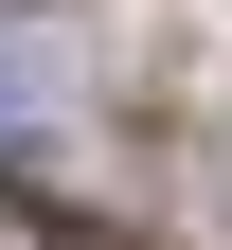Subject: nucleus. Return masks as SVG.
Here are the masks:
<instances>
[{"instance_id":"f257e3e1","label":"nucleus","mask_w":232,"mask_h":250,"mask_svg":"<svg viewBox=\"0 0 232 250\" xmlns=\"http://www.w3.org/2000/svg\"><path fill=\"white\" fill-rule=\"evenodd\" d=\"M18 125H36V54H0V143H18Z\"/></svg>"},{"instance_id":"f03ea898","label":"nucleus","mask_w":232,"mask_h":250,"mask_svg":"<svg viewBox=\"0 0 232 250\" xmlns=\"http://www.w3.org/2000/svg\"><path fill=\"white\" fill-rule=\"evenodd\" d=\"M0 250H54V214H36V197H18V179H0Z\"/></svg>"}]
</instances>
